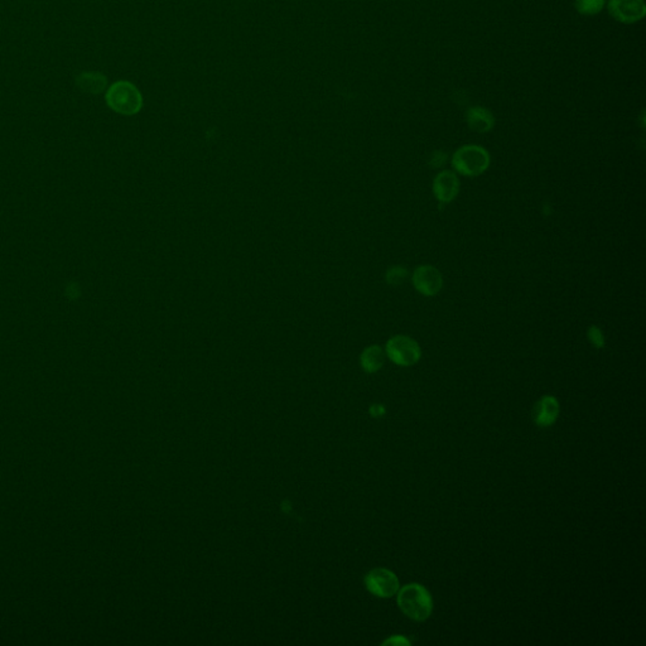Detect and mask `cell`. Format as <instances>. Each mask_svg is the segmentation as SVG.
Instances as JSON below:
<instances>
[{
	"label": "cell",
	"instance_id": "cell-13",
	"mask_svg": "<svg viewBox=\"0 0 646 646\" xmlns=\"http://www.w3.org/2000/svg\"><path fill=\"white\" fill-rule=\"evenodd\" d=\"M606 6V0H575V11L582 16H596Z\"/></svg>",
	"mask_w": 646,
	"mask_h": 646
},
{
	"label": "cell",
	"instance_id": "cell-14",
	"mask_svg": "<svg viewBox=\"0 0 646 646\" xmlns=\"http://www.w3.org/2000/svg\"><path fill=\"white\" fill-rule=\"evenodd\" d=\"M385 278H387V282L390 286H399V284L405 282V279L408 278V271L404 266H392L387 271Z\"/></svg>",
	"mask_w": 646,
	"mask_h": 646
},
{
	"label": "cell",
	"instance_id": "cell-12",
	"mask_svg": "<svg viewBox=\"0 0 646 646\" xmlns=\"http://www.w3.org/2000/svg\"><path fill=\"white\" fill-rule=\"evenodd\" d=\"M360 361H361V366L366 373H376V371L380 370L384 365V361H385V355H384V351L380 346L377 345H373V346H369L364 350V353L361 354V358H360Z\"/></svg>",
	"mask_w": 646,
	"mask_h": 646
},
{
	"label": "cell",
	"instance_id": "cell-1",
	"mask_svg": "<svg viewBox=\"0 0 646 646\" xmlns=\"http://www.w3.org/2000/svg\"><path fill=\"white\" fill-rule=\"evenodd\" d=\"M105 101L111 110L124 116L135 115L143 108V95L140 90L127 80L111 83L105 91Z\"/></svg>",
	"mask_w": 646,
	"mask_h": 646
},
{
	"label": "cell",
	"instance_id": "cell-4",
	"mask_svg": "<svg viewBox=\"0 0 646 646\" xmlns=\"http://www.w3.org/2000/svg\"><path fill=\"white\" fill-rule=\"evenodd\" d=\"M385 350L387 358L399 366H412L417 364L422 356L418 343L404 335L392 336L387 341Z\"/></svg>",
	"mask_w": 646,
	"mask_h": 646
},
{
	"label": "cell",
	"instance_id": "cell-5",
	"mask_svg": "<svg viewBox=\"0 0 646 646\" xmlns=\"http://www.w3.org/2000/svg\"><path fill=\"white\" fill-rule=\"evenodd\" d=\"M368 591L380 598H390L399 591V580L394 572L387 568H375L365 575Z\"/></svg>",
	"mask_w": 646,
	"mask_h": 646
},
{
	"label": "cell",
	"instance_id": "cell-10",
	"mask_svg": "<svg viewBox=\"0 0 646 646\" xmlns=\"http://www.w3.org/2000/svg\"><path fill=\"white\" fill-rule=\"evenodd\" d=\"M75 83L83 93L100 95L108 90V78L104 73L96 71H83L78 73Z\"/></svg>",
	"mask_w": 646,
	"mask_h": 646
},
{
	"label": "cell",
	"instance_id": "cell-17",
	"mask_svg": "<svg viewBox=\"0 0 646 646\" xmlns=\"http://www.w3.org/2000/svg\"><path fill=\"white\" fill-rule=\"evenodd\" d=\"M382 645L409 646L410 645V641L407 637H404V636L394 635L390 636L387 640L384 641Z\"/></svg>",
	"mask_w": 646,
	"mask_h": 646
},
{
	"label": "cell",
	"instance_id": "cell-16",
	"mask_svg": "<svg viewBox=\"0 0 646 646\" xmlns=\"http://www.w3.org/2000/svg\"><path fill=\"white\" fill-rule=\"evenodd\" d=\"M447 162V155L441 150H437L429 157V166L432 168H441Z\"/></svg>",
	"mask_w": 646,
	"mask_h": 646
},
{
	"label": "cell",
	"instance_id": "cell-6",
	"mask_svg": "<svg viewBox=\"0 0 646 646\" xmlns=\"http://www.w3.org/2000/svg\"><path fill=\"white\" fill-rule=\"evenodd\" d=\"M606 4L610 16L624 24H634L645 17L644 0H608Z\"/></svg>",
	"mask_w": 646,
	"mask_h": 646
},
{
	"label": "cell",
	"instance_id": "cell-8",
	"mask_svg": "<svg viewBox=\"0 0 646 646\" xmlns=\"http://www.w3.org/2000/svg\"><path fill=\"white\" fill-rule=\"evenodd\" d=\"M459 179L452 171H442L433 181V194L441 204H448L457 197Z\"/></svg>",
	"mask_w": 646,
	"mask_h": 646
},
{
	"label": "cell",
	"instance_id": "cell-18",
	"mask_svg": "<svg viewBox=\"0 0 646 646\" xmlns=\"http://www.w3.org/2000/svg\"><path fill=\"white\" fill-rule=\"evenodd\" d=\"M384 412H385V409L382 408L379 404H376V405H374V407L371 408V413H373V415H384Z\"/></svg>",
	"mask_w": 646,
	"mask_h": 646
},
{
	"label": "cell",
	"instance_id": "cell-3",
	"mask_svg": "<svg viewBox=\"0 0 646 646\" xmlns=\"http://www.w3.org/2000/svg\"><path fill=\"white\" fill-rule=\"evenodd\" d=\"M489 166L490 155L480 145H464L452 155L453 170L466 177H477L486 171Z\"/></svg>",
	"mask_w": 646,
	"mask_h": 646
},
{
	"label": "cell",
	"instance_id": "cell-7",
	"mask_svg": "<svg viewBox=\"0 0 646 646\" xmlns=\"http://www.w3.org/2000/svg\"><path fill=\"white\" fill-rule=\"evenodd\" d=\"M412 281L415 289L425 297L436 296L443 287L442 274L433 266H418L413 273Z\"/></svg>",
	"mask_w": 646,
	"mask_h": 646
},
{
	"label": "cell",
	"instance_id": "cell-15",
	"mask_svg": "<svg viewBox=\"0 0 646 646\" xmlns=\"http://www.w3.org/2000/svg\"><path fill=\"white\" fill-rule=\"evenodd\" d=\"M587 337H588L590 343H592V346H595L596 348H602L605 346V336H603V332L598 327H590L588 331H587Z\"/></svg>",
	"mask_w": 646,
	"mask_h": 646
},
{
	"label": "cell",
	"instance_id": "cell-9",
	"mask_svg": "<svg viewBox=\"0 0 646 646\" xmlns=\"http://www.w3.org/2000/svg\"><path fill=\"white\" fill-rule=\"evenodd\" d=\"M559 403L553 395H546L534 407V422L539 427H551L558 420Z\"/></svg>",
	"mask_w": 646,
	"mask_h": 646
},
{
	"label": "cell",
	"instance_id": "cell-11",
	"mask_svg": "<svg viewBox=\"0 0 646 646\" xmlns=\"http://www.w3.org/2000/svg\"><path fill=\"white\" fill-rule=\"evenodd\" d=\"M466 120L469 129L477 133H487L495 125V118L492 115L491 111L482 106L469 108L466 114Z\"/></svg>",
	"mask_w": 646,
	"mask_h": 646
},
{
	"label": "cell",
	"instance_id": "cell-2",
	"mask_svg": "<svg viewBox=\"0 0 646 646\" xmlns=\"http://www.w3.org/2000/svg\"><path fill=\"white\" fill-rule=\"evenodd\" d=\"M398 606L404 615L415 621H425L433 611L431 593L424 585L409 583L398 592Z\"/></svg>",
	"mask_w": 646,
	"mask_h": 646
}]
</instances>
